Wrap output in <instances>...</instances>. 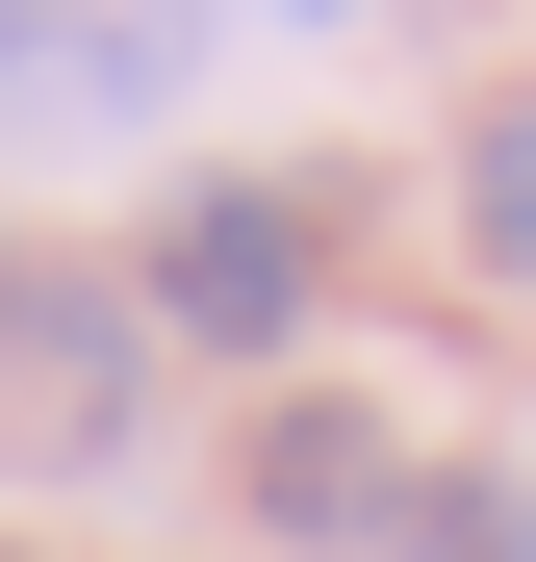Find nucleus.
<instances>
[{"label": "nucleus", "instance_id": "nucleus-1", "mask_svg": "<svg viewBox=\"0 0 536 562\" xmlns=\"http://www.w3.org/2000/svg\"><path fill=\"white\" fill-rule=\"evenodd\" d=\"M307 307H332V205L307 179H179L153 205V333L179 358H307Z\"/></svg>", "mask_w": 536, "mask_h": 562}, {"label": "nucleus", "instance_id": "nucleus-2", "mask_svg": "<svg viewBox=\"0 0 536 562\" xmlns=\"http://www.w3.org/2000/svg\"><path fill=\"white\" fill-rule=\"evenodd\" d=\"M153 409V281H0V460L77 486V460H128Z\"/></svg>", "mask_w": 536, "mask_h": 562}, {"label": "nucleus", "instance_id": "nucleus-3", "mask_svg": "<svg viewBox=\"0 0 536 562\" xmlns=\"http://www.w3.org/2000/svg\"><path fill=\"white\" fill-rule=\"evenodd\" d=\"M205 0H0V128H179Z\"/></svg>", "mask_w": 536, "mask_h": 562}, {"label": "nucleus", "instance_id": "nucleus-4", "mask_svg": "<svg viewBox=\"0 0 536 562\" xmlns=\"http://www.w3.org/2000/svg\"><path fill=\"white\" fill-rule=\"evenodd\" d=\"M384 512H409L384 409H255V537H384Z\"/></svg>", "mask_w": 536, "mask_h": 562}, {"label": "nucleus", "instance_id": "nucleus-5", "mask_svg": "<svg viewBox=\"0 0 536 562\" xmlns=\"http://www.w3.org/2000/svg\"><path fill=\"white\" fill-rule=\"evenodd\" d=\"M384 562H536V512L460 460V486H409V512H384Z\"/></svg>", "mask_w": 536, "mask_h": 562}, {"label": "nucleus", "instance_id": "nucleus-6", "mask_svg": "<svg viewBox=\"0 0 536 562\" xmlns=\"http://www.w3.org/2000/svg\"><path fill=\"white\" fill-rule=\"evenodd\" d=\"M460 231H486V281H536V103H486V154H460Z\"/></svg>", "mask_w": 536, "mask_h": 562}, {"label": "nucleus", "instance_id": "nucleus-7", "mask_svg": "<svg viewBox=\"0 0 536 562\" xmlns=\"http://www.w3.org/2000/svg\"><path fill=\"white\" fill-rule=\"evenodd\" d=\"M282 26H357V0H282Z\"/></svg>", "mask_w": 536, "mask_h": 562}]
</instances>
